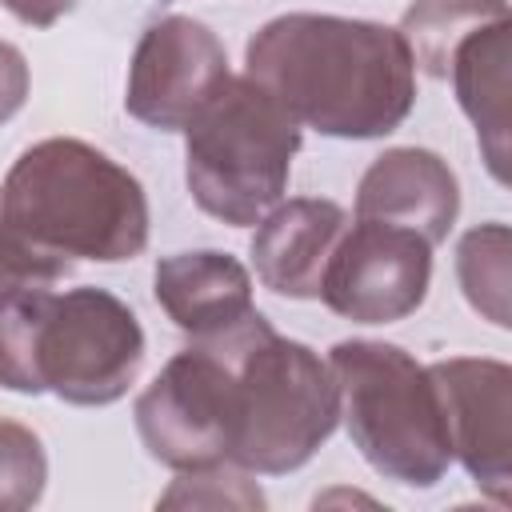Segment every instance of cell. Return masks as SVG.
Instances as JSON below:
<instances>
[{
    "label": "cell",
    "instance_id": "cell-17",
    "mask_svg": "<svg viewBox=\"0 0 512 512\" xmlns=\"http://www.w3.org/2000/svg\"><path fill=\"white\" fill-rule=\"evenodd\" d=\"M48 484V456L32 428L0 416V508L40 504Z\"/></svg>",
    "mask_w": 512,
    "mask_h": 512
},
{
    "label": "cell",
    "instance_id": "cell-6",
    "mask_svg": "<svg viewBox=\"0 0 512 512\" xmlns=\"http://www.w3.org/2000/svg\"><path fill=\"white\" fill-rule=\"evenodd\" d=\"M300 124L248 76L228 84L184 128V180L200 212L248 228L284 200Z\"/></svg>",
    "mask_w": 512,
    "mask_h": 512
},
{
    "label": "cell",
    "instance_id": "cell-13",
    "mask_svg": "<svg viewBox=\"0 0 512 512\" xmlns=\"http://www.w3.org/2000/svg\"><path fill=\"white\" fill-rule=\"evenodd\" d=\"M152 292L164 316L192 340L236 328L252 308V272L220 248H192L156 260Z\"/></svg>",
    "mask_w": 512,
    "mask_h": 512
},
{
    "label": "cell",
    "instance_id": "cell-11",
    "mask_svg": "<svg viewBox=\"0 0 512 512\" xmlns=\"http://www.w3.org/2000/svg\"><path fill=\"white\" fill-rule=\"evenodd\" d=\"M356 216L412 228L436 248L460 216V180L432 148H388L356 184Z\"/></svg>",
    "mask_w": 512,
    "mask_h": 512
},
{
    "label": "cell",
    "instance_id": "cell-10",
    "mask_svg": "<svg viewBox=\"0 0 512 512\" xmlns=\"http://www.w3.org/2000/svg\"><path fill=\"white\" fill-rule=\"evenodd\" d=\"M452 460L476 480V488L508 508L512 504V368L492 356H448L428 364Z\"/></svg>",
    "mask_w": 512,
    "mask_h": 512
},
{
    "label": "cell",
    "instance_id": "cell-9",
    "mask_svg": "<svg viewBox=\"0 0 512 512\" xmlns=\"http://www.w3.org/2000/svg\"><path fill=\"white\" fill-rule=\"evenodd\" d=\"M228 52L196 16H160L144 28L124 84V108L156 132H184L228 84Z\"/></svg>",
    "mask_w": 512,
    "mask_h": 512
},
{
    "label": "cell",
    "instance_id": "cell-12",
    "mask_svg": "<svg viewBox=\"0 0 512 512\" xmlns=\"http://www.w3.org/2000/svg\"><path fill=\"white\" fill-rule=\"evenodd\" d=\"M348 228V212L324 196H296L272 204L256 220L252 268L260 284L288 300H316L320 276L336 240Z\"/></svg>",
    "mask_w": 512,
    "mask_h": 512
},
{
    "label": "cell",
    "instance_id": "cell-21",
    "mask_svg": "<svg viewBox=\"0 0 512 512\" xmlns=\"http://www.w3.org/2000/svg\"><path fill=\"white\" fill-rule=\"evenodd\" d=\"M0 4L28 28H52L76 8V0H0Z\"/></svg>",
    "mask_w": 512,
    "mask_h": 512
},
{
    "label": "cell",
    "instance_id": "cell-15",
    "mask_svg": "<svg viewBox=\"0 0 512 512\" xmlns=\"http://www.w3.org/2000/svg\"><path fill=\"white\" fill-rule=\"evenodd\" d=\"M496 20H512L508 0H412L400 16V36L412 52V64L444 80L460 40Z\"/></svg>",
    "mask_w": 512,
    "mask_h": 512
},
{
    "label": "cell",
    "instance_id": "cell-20",
    "mask_svg": "<svg viewBox=\"0 0 512 512\" xmlns=\"http://www.w3.org/2000/svg\"><path fill=\"white\" fill-rule=\"evenodd\" d=\"M28 60L16 44L0 40V124H8L28 100Z\"/></svg>",
    "mask_w": 512,
    "mask_h": 512
},
{
    "label": "cell",
    "instance_id": "cell-8",
    "mask_svg": "<svg viewBox=\"0 0 512 512\" xmlns=\"http://www.w3.org/2000/svg\"><path fill=\"white\" fill-rule=\"evenodd\" d=\"M432 284V244L400 224L352 220L320 276V296L352 324H396L412 316Z\"/></svg>",
    "mask_w": 512,
    "mask_h": 512
},
{
    "label": "cell",
    "instance_id": "cell-3",
    "mask_svg": "<svg viewBox=\"0 0 512 512\" xmlns=\"http://www.w3.org/2000/svg\"><path fill=\"white\" fill-rule=\"evenodd\" d=\"M8 224L48 256L120 264L148 248L144 184L104 148L76 136L28 144L0 184Z\"/></svg>",
    "mask_w": 512,
    "mask_h": 512
},
{
    "label": "cell",
    "instance_id": "cell-14",
    "mask_svg": "<svg viewBox=\"0 0 512 512\" xmlns=\"http://www.w3.org/2000/svg\"><path fill=\"white\" fill-rule=\"evenodd\" d=\"M508 64H512V20L476 28L452 52L448 76L464 116L476 128L488 172L508 184Z\"/></svg>",
    "mask_w": 512,
    "mask_h": 512
},
{
    "label": "cell",
    "instance_id": "cell-19",
    "mask_svg": "<svg viewBox=\"0 0 512 512\" xmlns=\"http://www.w3.org/2000/svg\"><path fill=\"white\" fill-rule=\"evenodd\" d=\"M68 260L40 252L36 244H28L4 216V200H0V296L24 284H56L60 276H68Z\"/></svg>",
    "mask_w": 512,
    "mask_h": 512
},
{
    "label": "cell",
    "instance_id": "cell-18",
    "mask_svg": "<svg viewBox=\"0 0 512 512\" xmlns=\"http://www.w3.org/2000/svg\"><path fill=\"white\" fill-rule=\"evenodd\" d=\"M164 508H264V492L236 464H212L196 472H180L176 484L160 496Z\"/></svg>",
    "mask_w": 512,
    "mask_h": 512
},
{
    "label": "cell",
    "instance_id": "cell-16",
    "mask_svg": "<svg viewBox=\"0 0 512 512\" xmlns=\"http://www.w3.org/2000/svg\"><path fill=\"white\" fill-rule=\"evenodd\" d=\"M512 232L500 220H488L480 228H468L456 244V276L464 288V300L496 328H508V284H512Z\"/></svg>",
    "mask_w": 512,
    "mask_h": 512
},
{
    "label": "cell",
    "instance_id": "cell-1",
    "mask_svg": "<svg viewBox=\"0 0 512 512\" xmlns=\"http://www.w3.org/2000/svg\"><path fill=\"white\" fill-rule=\"evenodd\" d=\"M244 76L300 128L336 140H380L416 104V64L400 28L332 12L260 24L244 44Z\"/></svg>",
    "mask_w": 512,
    "mask_h": 512
},
{
    "label": "cell",
    "instance_id": "cell-7",
    "mask_svg": "<svg viewBox=\"0 0 512 512\" xmlns=\"http://www.w3.org/2000/svg\"><path fill=\"white\" fill-rule=\"evenodd\" d=\"M136 432L152 460L196 472L228 464L236 440L232 364L220 340L176 352L136 400Z\"/></svg>",
    "mask_w": 512,
    "mask_h": 512
},
{
    "label": "cell",
    "instance_id": "cell-5",
    "mask_svg": "<svg viewBox=\"0 0 512 512\" xmlns=\"http://www.w3.org/2000/svg\"><path fill=\"white\" fill-rule=\"evenodd\" d=\"M328 364L356 452L404 488L440 484L452 464V444L428 364L388 340H340Z\"/></svg>",
    "mask_w": 512,
    "mask_h": 512
},
{
    "label": "cell",
    "instance_id": "cell-4",
    "mask_svg": "<svg viewBox=\"0 0 512 512\" xmlns=\"http://www.w3.org/2000/svg\"><path fill=\"white\" fill-rule=\"evenodd\" d=\"M224 344L236 392V440L228 464L256 476L304 468L340 424L332 364L304 340L280 336L260 312L212 336Z\"/></svg>",
    "mask_w": 512,
    "mask_h": 512
},
{
    "label": "cell",
    "instance_id": "cell-2",
    "mask_svg": "<svg viewBox=\"0 0 512 512\" xmlns=\"http://www.w3.org/2000/svg\"><path fill=\"white\" fill-rule=\"evenodd\" d=\"M140 316L108 288L24 284L0 296V388L64 404H116L144 368Z\"/></svg>",
    "mask_w": 512,
    "mask_h": 512
}]
</instances>
